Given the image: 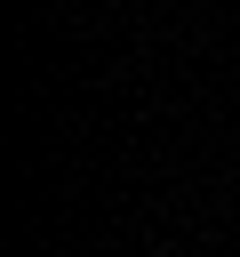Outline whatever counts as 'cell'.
I'll use <instances>...</instances> for the list:
<instances>
[]
</instances>
